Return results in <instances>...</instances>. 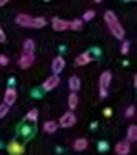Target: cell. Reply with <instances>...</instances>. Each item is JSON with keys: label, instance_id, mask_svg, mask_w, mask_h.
I'll return each mask as SVG.
<instances>
[{"label": "cell", "instance_id": "cell-30", "mask_svg": "<svg viewBox=\"0 0 137 155\" xmlns=\"http://www.w3.org/2000/svg\"><path fill=\"white\" fill-rule=\"evenodd\" d=\"M94 2H96V3H101V2H102V0H94Z\"/></svg>", "mask_w": 137, "mask_h": 155}, {"label": "cell", "instance_id": "cell-10", "mask_svg": "<svg viewBox=\"0 0 137 155\" xmlns=\"http://www.w3.org/2000/svg\"><path fill=\"white\" fill-rule=\"evenodd\" d=\"M17 101V91L13 89V87H8V89L5 91V94H3V102H5L7 106H13Z\"/></svg>", "mask_w": 137, "mask_h": 155}, {"label": "cell", "instance_id": "cell-5", "mask_svg": "<svg viewBox=\"0 0 137 155\" xmlns=\"http://www.w3.org/2000/svg\"><path fill=\"white\" fill-rule=\"evenodd\" d=\"M33 63H35V54H33V53H27V51H23L22 56L18 58V66H20L22 69L30 68Z\"/></svg>", "mask_w": 137, "mask_h": 155}, {"label": "cell", "instance_id": "cell-9", "mask_svg": "<svg viewBox=\"0 0 137 155\" xmlns=\"http://www.w3.org/2000/svg\"><path fill=\"white\" fill-rule=\"evenodd\" d=\"M65 64H66V61H65V58H63V56H56V58H55L53 64H51L53 74H60L63 69H65Z\"/></svg>", "mask_w": 137, "mask_h": 155}, {"label": "cell", "instance_id": "cell-8", "mask_svg": "<svg viewBox=\"0 0 137 155\" xmlns=\"http://www.w3.org/2000/svg\"><path fill=\"white\" fill-rule=\"evenodd\" d=\"M58 84H60V78H58V74H53V76H50L45 79V83H43V91H53Z\"/></svg>", "mask_w": 137, "mask_h": 155}, {"label": "cell", "instance_id": "cell-6", "mask_svg": "<svg viewBox=\"0 0 137 155\" xmlns=\"http://www.w3.org/2000/svg\"><path fill=\"white\" fill-rule=\"evenodd\" d=\"M51 27H53L55 31H65V30H69V21L55 17L53 20H51Z\"/></svg>", "mask_w": 137, "mask_h": 155}, {"label": "cell", "instance_id": "cell-22", "mask_svg": "<svg viewBox=\"0 0 137 155\" xmlns=\"http://www.w3.org/2000/svg\"><path fill=\"white\" fill-rule=\"evenodd\" d=\"M121 54H127L129 53V48H131V43L127 40H121Z\"/></svg>", "mask_w": 137, "mask_h": 155}, {"label": "cell", "instance_id": "cell-13", "mask_svg": "<svg viewBox=\"0 0 137 155\" xmlns=\"http://www.w3.org/2000/svg\"><path fill=\"white\" fill-rule=\"evenodd\" d=\"M7 149H8V152L12 153V155H20V153H23V150H25L23 145H22V143H18V142H15V140H13V142H10Z\"/></svg>", "mask_w": 137, "mask_h": 155}, {"label": "cell", "instance_id": "cell-20", "mask_svg": "<svg viewBox=\"0 0 137 155\" xmlns=\"http://www.w3.org/2000/svg\"><path fill=\"white\" fill-rule=\"evenodd\" d=\"M36 119H38V109H30L27 114V120H30V122H36Z\"/></svg>", "mask_w": 137, "mask_h": 155}, {"label": "cell", "instance_id": "cell-31", "mask_svg": "<svg viewBox=\"0 0 137 155\" xmlns=\"http://www.w3.org/2000/svg\"><path fill=\"white\" fill-rule=\"evenodd\" d=\"M46 2H48V0H46Z\"/></svg>", "mask_w": 137, "mask_h": 155}, {"label": "cell", "instance_id": "cell-28", "mask_svg": "<svg viewBox=\"0 0 137 155\" xmlns=\"http://www.w3.org/2000/svg\"><path fill=\"white\" fill-rule=\"evenodd\" d=\"M10 0H0V7H3V5H7V3H8Z\"/></svg>", "mask_w": 137, "mask_h": 155}, {"label": "cell", "instance_id": "cell-3", "mask_svg": "<svg viewBox=\"0 0 137 155\" xmlns=\"http://www.w3.org/2000/svg\"><path fill=\"white\" fill-rule=\"evenodd\" d=\"M111 79H112V74L111 71H104L99 78V96L102 99L107 96V91H109V86H111Z\"/></svg>", "mask_w": 137, "mask_h": 155}, {"label": "cell", "instance_id": "cell-19", "mask_svg": "<svg viewBox=\"0 0 137 155\" xmlns=\"http://www.w3.org/2000/svg\"><path fill=\"white\" fill-rule=\"evenodd\" d=\"M23 51H27V53H33V51H35V41H33V40H25Z\"/></svg>", "mask_w": 137, "mask_h": 155}, {"label": "cell", "instance_id": "cell-27", "mask_svg": "<svg viewBox=\"0 0 137 155\" xmlns=\"http://www.w3.org/2000/svg\"><path fill=\"white\" fill-rule=\"evenodd\" d=\"M5 40H7V38H5V31H3L2 27H0V43H3Z\"/></svg>", "mask_w": 137, "mask_h": 155}, {"label": "cell", "instance_id": "cell-26", "mask_svg": "<svg viewBox=\"0 0 137 155\" xmlns=\"http://www.w3.org/2000/svg\"><path fill=\"white\" fill-rule=\"evenodd\" d=\"M106 149H107V143L106 142H99V150H101V152H106Z\"/></svg>", "mask_w": 137, "mask_h": 155}, {"label": "cell", "instance_id": "cell-24", "mask_svg": "<svg viewBox=\"0 0 137 155\" xmlns=\"http://www.w3.org/2000/svg\"><path fill=\"white\" fill-rule=\"evenodd\" d=\"M8 109H10V106H7L5 102H3V104H0V119H2V117H5L7 114H8Z\"/></svg>", "mask_w": 137, "mask_h": 155}, {"label": "cell", "instance_id": "cell-17", "mask_svg": "<svg viewBox=\"0 0 137 155\" xmlns=\"http://www.w3.org/2000/svg\"><path fill=\"white\" fill-rule=\"evenodd\" d=\"M83 23H84V21L81 20V18H75V20L69 21V30H75V31L83 30Z\"/></svg>", "mask_w": 137, "mask_h": 155}, {"label": "cell", "instance_id": "cell-12", "mask_svg": "<svg viewBox=\"0 0 137 155\" xmlns=\"http://www.w3.org/2000/svg\"><path fill=\"white\" fill-rule=\"evenodd\" d=\"M68 86H69V91L71 93H78L81 89V79L78 76H71L68 79Z\"/></svg>", "mask_w": 137, "mask_h": 155}, {"label": "cell", "instance_id": "cell-14", "mask_svg": "<svg viewBox=\"0 0 137 155\" xmlns=\"http://www.w3.org/2000/svg\"><path fill=\"white\" fill-rule=\"evenodd\" d=\"M58 122H55V120H46L45 124H43V130L46 132V134H53V132L58 130Z\"/></svg>", "mask_w": 137, "mask_h": 155}, {"label": "cell", "instance_id": "cell-7", "mask_svg": "<svg viewBox=\"0 0 137 155\" xmlns=\"http://www.w3.org/2000/svg\"><path fill=\"white\" fill-rule=\"evenodd\" d=\"M114 152L117 155H127L131 152V142H129V140H121V142H117L116 147H114Z\"/></svg>", "mask_w": 137, "mask_h": 155}, {"label": "cell", "instance_id": "cell-4", "mask_svg": "<svg viewBox=\"0 0 137 155\" xmlns=\"http://www.w3.org/2000/svg\"><path fill=\"white\" fill-rule=\"evenodd\" d=\"M75 124H76V116H75V112H73V110L65 112V114L60 117V122H58V125H61V127H65V129L73 127Z\"/></svg>", "mask_w": 137, "mask_h": 155}, {"label": "cell", "instance_id": "cell-16", "mask_svg": "<svg viewBox=\"0 0 137 155\" xmlns=\"http://www.w3.org/2000/svg\"><path fill=\"white\" fill-rule=\"evenodd\" d=\"M127 140H129L131 143L137 140V125H135V124L131 125V127L127 129Z\"/></svg>", "mask_w": 137, "mask_h": 155}, {"label": "cell", "instance_id": "cell-15", "mask_svg": "<svg viewBox=\"0 0 137 155\" xmlns=\"http://www.w3.org/2000/svg\"><path fill=\"white\" fill-rule=\"evenodd\" d=\"M73 147H75V150H78V152H81V150H86V149H88V140H86V139H78V140H75Z\"/></svg>", "mask_w": 137, "mask_h": 155}, {"label": "cell", "instance_id": "cell-11", "mask_svg": "<svg viewBox=\"0 0 137 155\" xmlns=\"http://www.w3.org/2000/svg\"><path fill=\"white\" fill-rule=\"evenodd\" d=\"M91 61H92L91 53L89 51H83V53L76 58V66H86V64H89Z\"/></svg>", "mask_w": 137, "mask_h": 155}, {"label": "cell", "instance_id": "cell-25", "mask_svg": "<svg viewBox=\"0 0 137 155\" xmlns=\"http://www.w3.org/2000/svg\"><path fill=\"white\" fill-rule=\"evenodd\" d=\"M8 64V58L5 54H0V66H7Z\"/></svg>", "mask_w": 137, "mask_h": 155}, {"label": "cell", "instance_id": "cell-18", "mask_svg": "<svg viewBox=\"0 0 137 155\" xmlns=\"http://www.w3.org/2000/svg\"><path fill=\"white\" fill-rule=\"evenodd\" d=\"M76 106H78V94L76 93H71V94L68 96V107L71 109V110H75Z\"/></svg>", "mask_w": 137, "mask_h": 155}, {"label": "cell", "instance_id": "cell-23", "mask_svg": "<svg viewBox=\"0 0 137 155\" xmlns=\"http://www.w3.org/2000/svg\"><path fill=\"white\" fill-rule=\"evenodd\" d=\"M134 116H135V106L132 104V106H129V107L125 109V117L131 119V117H134Z\"/></svg>", "mask_w": 137, "mask_h": 155}, {"label": "cell", "instance_id": "cell-1", "mask_svg": "<svg viewBox=\"0 0 137 155\" xmlns=\"http://www.w3.org/2000/svg\"><path fill=\"white\" fill-rule=\"evenodd\" d=\"M104 21H106V25H107V30L111 31V35H112L114 38H117V40H124L125 31H124V27L121 25L119 18L116 17V13L111 12V10L104 12Z\"/></svg>", "mask_w": 137, "mask_h": 155}, {"label": "cell", "instance_id": "cell-21", "mask_svg": "<svg viewBox=\"0 0 137 155\" xmlns=\"http://www.w3.org/2000/svg\"><path fill=\"white\" fill-rule=\"evenodd\" d=\"M94 17H96V12H94V10H86L81 20H83V21H91L92 18H94Z\"/></svg>", "mask_w": 137, "mask_h": 155}, {"label": "cell", "instance_id": "cell-2", "mask_svg": "<svg viewBox=\"0 0 137 155\" xmlns=\"http://www.w3.org/2000/svg\"><path fill=\"white\" fill-rule=\"evenodd\" d=\"M15 23L23 28H43L46 25V20L43 17H32L27 13H18L15 17Z\"/></svg>", "mask_w": 137, "mask_h": 155}, {"label": "cell", "instance_id": "cell-29", "mask_svg": "<svg viewBox=\"0 0 137 155\" xmlns=\"http://www.w3.org/2000/svg\"><path fill=\"white\" fill-rule=\"evenodd\" d=\"M111 112H112L111 109H104V116H111Z\"/></svg>", "mask_w": 137, "mask_h": 155}]
</instances>
